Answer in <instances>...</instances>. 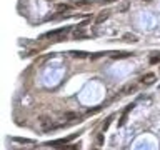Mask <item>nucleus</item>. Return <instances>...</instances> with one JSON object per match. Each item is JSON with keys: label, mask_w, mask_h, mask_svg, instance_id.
I'll return each mask as SVG.
<instances>
[{"label": "nucleus", "mask_w": 160, "mask_h": 150, "mask_svg": "<svg viewBox=\"0 0 160 150\" xmlns=\"http://www.w3.org/2000/svg\"><path fill=\"white\" fill-rule=\"evenodd\" d=\"M38 124L43 129V132H48V129L53 125V120H52V117H48V115H42V117H38Z\"/></svg>", "instance_id": "obj_2"}, {"label": "nucleus", "mask_w": 160, "mask_h": 150, "mask_svg": "<svg viewBox=\"0 0 160 150\" xmlns=\"http://www.w3.org/2000/svg\"><path fill=\"white\" fill-rule=\"evenodd\" d=\"M103 3H112V2H115V0H102Z\"/></svg>", "instance_id": "obj_18"}, {"label": "nucleus", "mask_w": 160, "mask_h": 150, "mask_svg": "<svg viewBox=\"0 0 160 150\" xmlns=\"http://www.w3.org/2000/svg\"><path fill=\"white\" fill-rule=\"evenodd\" d=\"M125 122H127V113L123 112V115H122V119L118 120V127H122V125H125Z\"/></svg>", "instance_id": "obj_15"}, {"label": "nucleus", "mask_w": 160, "mask_h": 150, "mask_svg": "<svg viewBox=\"0 0 160 150\" xmlns=\"http://www.w3.org/2000/svg\"><path fill=\"white\" fill-rule=\"evenodd\" d=\"M97 140H98V143H103V137H102V135H98Z\"/></svg>", "instance_id": "obj_17"}, {"label": "nucleus", "mask_w": 160, "mask_h": 150, "mask_svg": "<svg viewBox=\"0 0 160 150\" xmlns=\"http://www.w3.org/2000/svg\"><path fill=\"white\" fill-rule=\"evenodd\" d=\"M145 2H150V0H145Z\"/></svg>", "instance_id": "obj_19"}, {"label": "nucleus", "mask_w": 160, "mask_h": 150, "mask_svg": "<svg viewBox=\"0 0 160 150\" xmlns=\"http://www.w3.org/2000/svg\"><path fill=\"white\" fill-rule=\"evenodd\" d=\"M68 30H70V27H62V29H57V30L47 32V34H43L42 37H38V38H52V37H55V35H62V34H67Z\"/></svg>", "instance_id": "obj_3"}, {"label": "nucleus", "mask_w": 160, "mask_h": 150, "mask_svg": "<svg viewBox=\"0 0 160 150\" xmlns=\"http://www.w3.org/2000/svg\"><path fill=\"white\" fill-rule=\"evenodd\" d=\"M112 120H113V115H112V117H108V119H107V120L103 122V130H107L108 127H110V124H112Z\"/></svg>", "instance_id": "obj_13"}, {"label": "nucleus", "mask_w": 160, "mask_h": 150, "mask_svg": "<svg viewBox=\"0 0 160 150\" xmlns=\"http://www.w3.org/2000/svg\"><path fill=\"white\" fill-rule=\"evenodd\" d=\"M150 63H152V65H155V63H160V53H157V55H153V57H150Z\"/></svg>", "instance_id": "obj_11"}, {"label": "nucleus", "mask_w": 160, "mask_h": 150, "mask_svg": "<svg viewBox=\"0 0 160 150\" xmlns=\"http://www.w3.org/2000/svg\"><path fill=\"white\" fill-rule=\"evenodd\" d=\"M125 40H127V42H137L139 38H137L135 35H132V34H127L125 35Z\"/></svg>", "instance_id": "obj_14"}, {"label": "nucleus", "mask_w": 160, "mask_h": 150, "mask_svg": "<svg viewBox=\"0 0 160 150\" xmlns=\"http://www.w3.org/2000/svg\"><path fill=\"white\" fill-rule=\"evenodd\" d=\"M102 55H105V52H98V53H93V55L90 57V58H92V60H97V58H100Z\"/></svg>", "instance_id": "obj_16"}, {"label": "nucleus", "mask_w": 160, "mask_h": 150, "mask_svg": "<svg viewBox=\"0 0 160 150\" xmlns=\"http://www.w3.org/2000/svg\"><path fill=\"white\" fill-rule=\"evenodd\" d=\"M72 57H77V58H85L87 53L85 52H72Z\"/></svg>", "instance_id": "obj_12"}, {"label": "nucleus", "mask_w": 160, "mask_h": 150, "mask_svg": "<svg viewBox=\"0 0 160 150\" xmlns=\"http://www.w3.org/2000/svg\"><path fill=\"white\" fill-rule=\"evenodd\" d=\"M130 7V2L127 0V2H122L120 3V7H118V12H127V8Z\"/></svg>", "instance_id": "obj_8"}, {"label": "nucleus", "mask_w": 160, "mask_h": 150, "mask_svg": "<svg viewBox=\"0 0 160 150\" xmlns=\"http://www.w3.org/2000/svg\"><path fill=\"white\" fill-rule=\"evenodd\" d=\"M108 17H110V12H108V10H103L102 13H98V17L95 19V24H103Z\"/></svg>", "instance_id": "obj_5"}, {"label": "nucleus", "mask_w": 160, "mask_h": 150, "mask_svg": "<svg viewBox=\"0 0 160 150\" xmlns=\"http://www.w3.org/2000/svg\"><path fill=\"white\" fill-rule=\"evenodd\" d=\"M77 117L79 115H77L75 112H67L65 115H63V119H65L67 122H74V120H77Z\"/></svg>", "instance_id": "obj_7"}, {"label": "nucleus", "mask_w": 160, "mask_h": 150, "mask_svg": "<svg viewBox=\"0 0 160 150\" xmlns=\"http://www.w3.org/2000/svg\"><path fill=\"white\" fill-rule=\"evenodd\" d=\"M130 55H132L130 52H112L108 57L113 58V60H117V58H129Z\"/></svg>", "instance_id": "obj_4"}, {"label": "nucleus", "mask_w": 160, "mask_h": 150, "mask_svg": "<svg viewBox=\"0 0 160 150\" xmlns=\"http://www.w3.org/2000/svg\"><path fill=\"white\" fill-rule=\"evenodd\" d=\"M13 142H19V143H34V140H29V138H20V137H13Z\"/></svg>", "instance_id": "obj_9"}, {"label": "nucleus", "mask_w": 160, "mask_h": 150, "mask_svg": "<svg viewBox=\"0 0 160 150\" xmlns=\"http://www.w3.org/2000/svg\"><path fill=\"white\" fill-rule=\"evenodd\" d=\"M153 80H155L153 74H147V75H144V77L140 79V82H142V84H152Z\"/></svg>", "instance_id": "obj_6"}, {"label": "nucleus", "mask_w": 160, "mask_h": 150, "mask_svg": "<svg viewBox=\"0 0 160 150\" xmlns=\"http://www.w3.org/2000/svg\"><path fill=\"white\" fill-rule=\"evenodd\" d=\"M75 137H77V134L70 135V137H67V138H62V140H52V142H47V143H45V147H53V148H58V147H67V143L70 142V140H74Z\"/></svg>", "instance_id": "obj_1"}, {"label": "nucleus", "mask_w": 160, "mask_h": 150, "mask_svg": "<svg viewBox=\"0 0 160 150\" xmlns=\"http://www.w3.org/2000/svg\"><path fill=\"white\" fill-rule=\"evenodd\" d=\"M70 5H65V3H63V5H58V13H65L67 10H70Z\"/></svg>", "instance_id": "obj_10"}]
</instances>
